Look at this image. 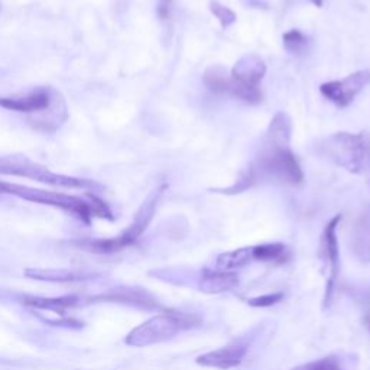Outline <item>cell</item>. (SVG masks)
Returning a JSON list of instances; mask_svg holds the SVG:
<instances>
[{"label": "cell", "mask_w": 370, "mask_h": 370, "mask_svg": "<svg viewBox=\"0 0 370 370\" xmlns=\"http://www.w3.org/2000/svg\"><path fill=\"white\" fill-rule=\"evenodd\" d=\"M172 0H159L158 3V15L161 19H168L170 17V9H171Z\"/></svg>", "instance_id": "obj_25"}, {"label": "cell", "mask_w": 370, "mask_h": 370, "mask_svg": "<svg viewBox=\"0 0 370 370\" xmlns=\"http://www.w3.org/2000/svg\"><path fill=\"white\" fill-rule=\"evenodd\" d=\"M341 220V214H337L330 221L327 223L325 229L321 236L320 243V258L324 260L327 269H328V281H327V290H325V304H330L332 293L334 288V282L339 275V243L336 229Z\"/></svg>", "instance_id": "obj_8"}, {"label": "cell", "mask_w": 370, "mask_h": 370, "mask_svg": "<svg viewBox=\"0 0 370 370\" xmlns=\"http://www.w3.org/2000/svg\"><path fill=\"white\" fill-rule=\"evenodd\" d=\"M253 259L262 262H275V263H285L288 259L286 246L282 243H266L253 246L252 248Z\"/></svg>", "instance_id": "obj_17"}, {"label": "cell", "mask_w": 370, "mask_h": 370, "mask_svg": "<svg viewBox=\"0 0 370 370\" xmlns=\"http://www.w3.org/2000/svg\"><path fill=\"white\" fill-rule=\"evenodd\" d=\"M251 167L256 177V182L259 177L291 185H298L304 181V172L299 162L290 148L265 145L259 158Z\"/></svg>", "instance_id": "obj_3"}, {"label": "cell", "mask_w": 370, "mask_h": 370, "mask_svg": "<svg viewBox=\"0 0 370 370\" xmlns=\"http://www.w3.org/2000/svg\"><path fill=\"white\" fill-rule=\"evenodd\" d=\"M193 325V318L184 314H165L156 316L149 321L136 327L128 336L126 343L131 346H149L154 343L165 341L179 332L190 328Z\"/></svg>", "instance_id": "obj_6"}, {"label": "cell", "mask_w": 370, "mask_h": 370, "mask_svg": "<svg viewBox=\"0 0 370 370\" xmlns=\"http://www.w3.org/2000/svg\"><path fill=\"white\" fill-rule=\"evenodd\" d=\"M253 259L252 248H242L232 252L221 253L217 258V271L221 272H232L233 269L243 268Z\"/></svg>", "instance_id": "obj_15"}, {"label": "cell", "mask_w": 370, "mask_h": 370, "mask_svg": "<svg viewBox=\"0 0 370 370\" xmlns=\"http://www.w3.org/2000/svg\"><path fill=\"white\" fill-rule=\"evenodd\" d=\"M282 298H283V294L282 293H276V294H268V295L251 298L248 302H249L251 306L263 308V306H271V305L278 304Z\"/></svg>", "instance_id": "obj_24"}, {"label": "cell", "mask_w": 370, "mask_h": 370, "mask_svg": "<svg viewBox=\"0 0 370 370\" xmlns=\"http://www.w3.org/2000/svg\"><path fill=\"white\" fill-rule=\"evenodd\" d=\"M370 83V71L362 70L347 75L343 80L328 81L321 84V94L339 108H347L356 96Z\"/></svg>", "instance_id": "obj_7"}, {"label": "cell", "mask_w": 370, "mask_h": 370, "mask_svg": "<svg viewBox=\"0 0 370 370\" xmlns=\"http://www.w3.org/2000/svg\"><path fill=\"white\" fill-rule=\"evenodd\" d=\"M321 152L330 158L336 165L352 174H359L363 170L366 158V145L363 135L339 132L327 138L320 145Z\"/></svg>", "instance_id": "obj_5"}, {"label": "cell", "mask_w": 370, "mask_h": 370, "mask_svg": "<svg viewBox=\"0 0 370 370\" xmlns=\"http://www.w3.org/2000/svg\"><path fill=\"white\" fill-rule=\"evenodd\" d=\"M283 47L288 52H291L294 55H301L305 52L308 47V38L298 29H293L290 32L283 34L282 36Z\"/></svg>", "instance_id": "obj_18"}, {"label": "cell", "mask_w": 370, "mask_h": 370, "mask_svg": "<svg viewBox=\"0 0 370 370\" xmlns=\"http://www.w3.org/2000/svg\"><path fill=\"white\" fill-rule=\"evenodd\" d=\"M256 184V177L253 174V170L252 167H249L248 170H246L242 177L232 185V187L229 188H224V190H214L216 193H223V194H239V193H243L248 188L253 187V185Z\"/></svg>", "instance_id": "obj_20"}, {"label": "cell", "mask_w": 370, "mask_h": 370, "mask_svg": "<svg viewBox=\"0 0 370 370\" xmlns=\"http://www.w3.org/2000/svg\"><path fill=\"white\" fill-rule=\"evenodd\" d=\"M165 190H167V184H162L148 195V198L143 201L139 212L136 213L133 223L125 232L120 233L117 237H113V239L89 242L87 248L97 253H113V252L125 249L126 246L136 242L142 236V233L148 229L149 223L152 221L155 216L158 202Z\"/></svg>", "instance_id": "obj_4"}, {"label": "cell", "mask_w": 370, "mask_h": 370, "mask_svg": "<svg viewBox=\"0 0 370 370\" xmlns=\"http://www.w3.org/2000/svg\"><path fill=\"white\" fill-rule=\"evenodd\" d=\"M204 84L212 91L220 94H229L232 89V77L221 67H212L202 75Z\"/></svg>", "instance_id": "obj_16"}, {"label": "cell", "mask_w": 370, "mask_h": 370, "mask_svg": "<svg viewBox=\"0 0 370 370\" xmlns=\"http://www.w3.org/2000/svg\"><path fill=\"white\" fill-rule=\"evenodd\" d=\"M352 244L359 256L363 259L370 258V210L357 219L352 233Z\"/></svg>", "instance_id": "obj_14"}, {"label": "cell", "mask_w": 370, "mask_h": 370, "mask_svg": "<svg viewBox=\"0 0 370 370\" xmlns=\"http://www.w3.org/2000/svg\"><path fill=\"white\" fill-rule=\"evenodd\" d=\"M266 74L265 61L256 54L243 55L232 70V80L242 87H259Z\"/></svg>", "instance_id": "obj_10"}, {"label": "cell", "mask_w": 370, "mask_h": 370, "mask_svg": "<svg viewBox=\"0 0 370 370\" xmlns=\"http://www.w3.org/2000/svg\"><path fill=\"white\" fill-rule=\"evenodd\" d=\"M210 10L214 15V17H217V20L220 22L223 29L230 28L237 19L236 13L232 9H229L228 6L221 5L219 0H210Z\"/></svg>", "instance_id": "obj_19"}, {"label": "cell", "mask_w": 370, "mask_h": 370, "mask_svg": "<svg viewBox=\"0 0 370 370\" xmlns=\"http://www.w3.org/2000/svg\"><path fill=\"white\" fill-rule=\"evenodd\" d=\"M246 355V347L243 346H228L219 348V350L202 355L197 359V363L205 367H216L221 370H228L235 366H239Z\"/></svg>", "instance_id": "obj_11"}, {"label": "cell", "mask_w": 370, "mask_h": 370, "mask_svg": "<svg viewBox=\"0 0 370 370\" xmlns=\"http://www.w3.org/2000/svg\"><path fill=\"white\" fill-rule=\"evenodd\" d=\"M239 283L237 275L235 272H207L201 281L200 288L205 294H220L224 291H229Z\"/></svg>", "instance_id": "obj_13"}, {"label": "cell", "mask_w": 370, "mask_h": 370, "mask_svg": "<svg viewBox=\"0 0 370 370\" xmlns=\"http://www.w3.org/2000/svg\"><path fill=\"white\" fill-rule=\"evenodd\" d=\"M0 175L28 178L51 185V187L57 188H71V190H86V191L101 190V185L96 181L52 172L47 167L40 165V163L34 162L28 156L22 155L0 156Z\"/></svg>", "instance_id": "obj_2"}, {"label": "cell", "mask_w": 370, "mask_h": 370, "mask_svg": "<svg viewBox=\"0 0 370 370\" xmlns=\"http://www.w3.org/2000/svg\"><path fill=\"white\" fill-rule=\"evenodd\" d=\"M291 370H344L340 364V362L334 357H324L316 362L305 363L301 366H297Z\"/></svg>", "instance_id": "obj_22"}, {"label": "cell", "mask_w": 370, "mask_h": 370, "mask_svg": "<svg viewBox=\"0 0 370 370\" xmlns=\"http://www.w3.org/2000/svg\"><path fill=\"white\" fill-rule=\"evenodd\" d=\"M27 304L38 306V308H48V310L63 311V308H67L74 304V298H59V299H45V298H27Z\"/></svg>", "instance_id": "obj_21"}, {"label": "cell", "mask_w": 370, "mask_h": 370, "mask_svg": "<svg viewBox=\"0 0 370 370\" xmlns=\"http://www.w3.org/2000/svg\"><path fill=\"white\" fill-rule=\"evenodd\" d=\"M28 276H34L35 279H45V281H59V282H67V281H75L78 279L74 274L66 272V271H27Z\"/></svg>", "instance_id": "obj_23"}, {"label": "cell", "mask_w": 370, "mask_h": 370, "mask_svg": "<svg viewBox=\"0 0 370 370\" xmlns=\"http://www.w3.org/2000/svg\"><path fill=\"white\" fill-rule=\"evenodd\" d=\"M311 2H313L317 8H321L323 3H324V0H311Z\"/></svg>", "instance_id": "obj_26"}, {"label": "cell", "mask_w": 370, "mask_h": 370, "mask_svg": "<svg viewBox=\"0 0 370 370\" xmlns=\"http://www.w3.org/2000/svg\"><path fill=\"white\" fill-rule=\"evenodd\" d=\"M50 87H36L22 96L0 97V108L17 113H38L45 112L52 105V94Z\"/></svg>", "instance_id": "obj_9"}, {"label": "cell", "mask_w": 370, "mask_h": 370, "mask_svg": "<svg viewBox=\"0 0 370 370\" xmlns=\"http://www.w3.org/2000/svg\"><path fill=\"white\" fill-rule=\"evenodd\" d=\"M0 193L16 195L19 198H24L31 202L52 205V207L61 209L67 213L77 216L84 223H90L93 217L113 220L109 205L93 194H89V198L86 200V198L75 197V195H68L64 193L38 190V188L25 187V185L10 184L5 181H0Z\"/></svg>", "instance_id": "obj_1"}, {"label": "cell", "mask_w": 370, "mask_h": 370, "mask_svg": "<svg viewBox=\"0 0 370 370\" xmlns=\"http://www.w3.org/2000/svg\"><path fill=\"white\" fill-rule=\"evenodd\" d=\"M293 136V120L290 114L285 112H279L271 120V125L266 132L265 143L266 147L276 148H290Z\"/></svg>", "instance_id": "obj_12"}]
</instances>
